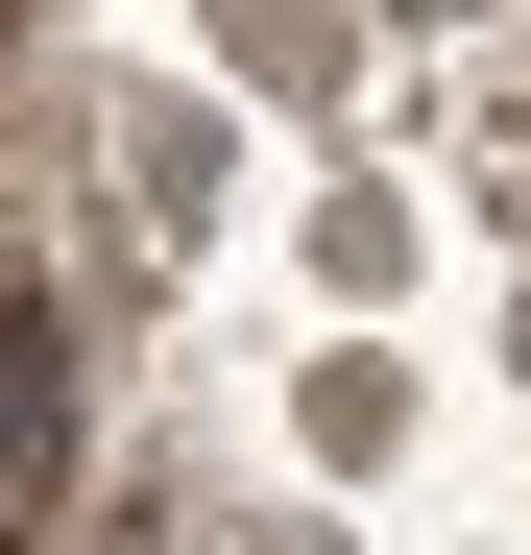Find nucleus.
<instances>
[{
	"instance_id": "f257e3e1",
	"label": "nucleus",
	"mask_w": 531,
	"mask_h": 555,
	"mask_svg": "<svg viewBox=\"0 0 531 555\" xmlns=\"http://www.w3.org/2000/svg\"><path fill=\"white\" fill-rule=\"evenodd\" d=\"M49 459H73V338H49L25 291H0V507H25Z\"/></svg>"
}]
</instances>
